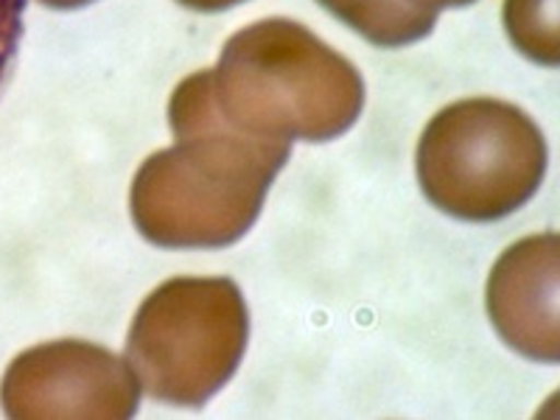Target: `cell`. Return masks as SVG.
Listing matches in <instances>:
<instances>
[{
  "label": "cell",
  "instance_id": "obj_1",
  "mask_svg": "<svg viewBox=\"0 0 560 420\" xmlns=\"http://www.w3.org/2000/svg\"><path fill=\"white\" fill-rule=\"evenodd\" d=\"M174 147L143 160L129 188L138 233L166 249H219L255 224L292 143L236 132L219 118L210 70L174 88Z\"/></svg>",
  "mask_w": 560,
  "mask_h": 420
},
{
  "label": "cell",
  "instance_id": "obj_2",
  "mask_svg": "<svg viewBox=\"0 0 560 420\" xmlns=\"http://www.w3.org/2000/svg\"><path fill=\"white\" fill-rule=\"evenodd\" d=\"M217 113L236 132L278 143H325L348 132L364 107L359 70L294 20L242 28L210 68Z\"/></svg>",
  "mask_w": 560,
  "mask_h": 420
},
{
  "label": "cell",
  "instance_id": "obj_3",
  "mask_svg": "<svg viewBox=\"0 0 560 420\" xmlns=\"http://www.w3.org/2000/svg\"><path fill=\"white\" fill-rule=\"evenodd\" d=\"M420 191L438 210L485 224L516 213L547 174V140L522 107L463 98L440 109L418 140Z\"/></svg>",
  "mask_w": 560,
  "mask_h": 420
},
{
  "label": "cell",
  "instance_id": "obj_4",
  "mask_svg": "<svg viewBox=\"0 0 560 420\" xmlns=\"http://www.w3.org/2000/svg\"><path fill=\"white\" fill-rule=\"evenodd\" d=\"M249 317L230 278H172L132 319L127 362L154 401L202 407L242 364Z\"/></svg>",
  "mask_w": 560,
  "mask_h": 420
},
{
  "label": "cell",
  "instance_id": "obj_5",
  "mask_svg": "<svg viewBox=\"0 0 560 420\" xmlns=\"http://www.w3.org/2000/svg\"><path fill=\"white\" fill-rule=\"evenodd\" d=\"M138 401L140 384L129 362L82 339L23 350L0 382V407L14 420H127Z\"/></svg>",
  "mask_w": 560,
  "mask_h": 420
},
{
  "label": "cell",
  "instance_id": "obj_6",
  "mask_svg": "<svg viewBox=\"0 0 560 420\" xmlns=\"http://www.w3.org/2000/svg\"><path fill=\"white\" fill-rule=\"evenodd\" d=\"M560 238L555 233L510 244L488 278V317L510 348L533 362H560Z\"/></svg>",
  "mask_w": 560,
  "mask_h": 420
},
{
  "label": "cell",
  "instance_id": "obj_7",
  "mask_svg": "<svg viewBox=\"0 0 560 420\" xmlns=\"http://www.w3.org/2000/svg\"><path fill=\"white\" fill-rule=\"evenodd\" d=\"M345 26L378 48H401L432 34L438 12L412 7L409 0H317Z\"/></svg>",
  "mask_w": 560,
  "mask_h": 420
},
{
  "label": "cell",
  "instance_id": "obj_8",
  "mask_svg": "<svg viewBox=\"0 0 560 420\" xmlns=\"http://www.w3.org/2000/svg\"><path fill=\"white\" fill-rule=\"evenodd\" d=\"M504 28L518 51L544 68L560 62L558 0H504Z\"/></svg>",
  "mask_w": 560,
  "mask_h": 420
},
{
  "label": "cell",
  "instance_id": "obj_9",
  "mask_svg": "<svg viewBox=\"0 0 560 420\" xmlns=\"http://www.w3.org/2000/svg\"><path fill=\"white\" fill-rule=\"evenodd\" d=\"M23 14H26V0H0V88L9 79V70L18 57Z\"/></svg>",
  "mask_w": 560,
  "mask_h": 420
},
{
  "label": "cell",
  "instance_id": "obj_10",
  "mask_svg": "<svg viewBox=\"0 0 560 420\" xmlns=\"http://www.w3.org/2000/svg\"><path fill=\"white\" fill-rule=\"evenodd\" d=\"M185 9H194V12H224V9H233L244 0H177Z\"/></svg>",
  "mask_w": 560,
  "mask_h": 420
},
{
  "label": "cell",
  "instance_id": "obj_11",
  "mask_svg": "<svg viewBox=\"0 0 560 420\" xmlns=\"http://www.w3.org/2000/svg\"><path fill=\"white\" fill-rule=\"evenodd\" d=\"M409 3L420 9H429V12H440V9L468 7V3H474V0H409Z\"/></svg>",
  "mask_w": 560,
  "mask_h": 420
},
{
  "label": "cell",
  "instance_id": "obj_12",
  "mask_svg": "<svg viewBox=\"0 0 560 420\" xmlns=\"http://www.w3.org/2000/svg\"><path fill=\"white\" fill-rule=\"evenodd\" d=\"M39 3H45V7H51V9H79L93 3V0H39Z\"/></svg>",
  "mask_w": 560,
  "mask_h": 420
}]
</instances>
